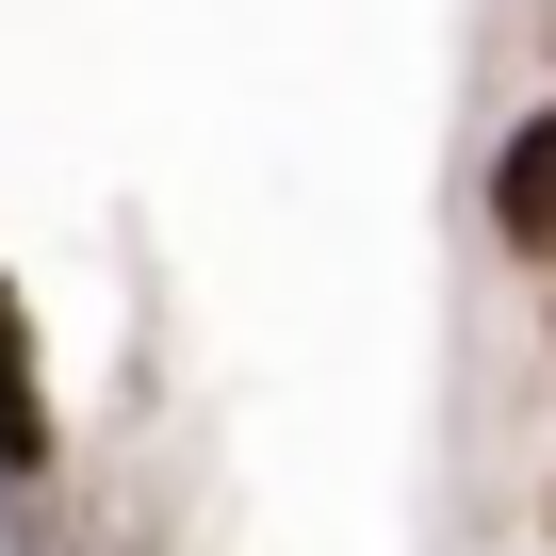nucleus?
<instances>
[{"label": "nucleus", "mask_w": 556, "mask_h": 556, "mask_svg": "<svg viewBox=\"0 0 556 556\" xmlns=\"http://www.w3.org/2000/svg\"><path fill=\"white\" fill-rule=\"evenodd\" d=\"M0 491H50V361H34V295L0 278Z\"/></svg>", "instance_id": "nucleus-1"}, {"label": "nucleus", "mask_w": 556, "mask_h": 556, "mask_svg": "<svg viewBox=\"0 0 556 556\" xmlns=\"http://www.w3.org/2000/svg\"><path fill=\"white\" fill-rule=\"evenodd\" d=\"M491 245L556 278V99H540V115H523L507 148H491Z\"/></svg>", "instance_id": "nucleus-2"}]
</instances>
